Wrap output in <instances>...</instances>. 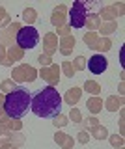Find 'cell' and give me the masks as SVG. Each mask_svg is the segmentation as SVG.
Wrapping results in <instances>:
<instances>
[{
    "mask_svg": "<svg viewBox=\"0 0 125 149\" xmlns=\"http://www.w3.org/2000/svg\"><path fill=\"white\" fill-rule=\"evenodd\" d=\"M30 108L39 118H54L62 110V95L54 86H47L32 97Z\"/></svg>",
    "mask_w": 125,
    "mask_h": 149,
    "instance_id": "6da1fadb",
    "label": "cell"
},
{
    "mask_svg": "<svg viewBox=\"0 0 125 149\" xmlns=\"http://www.w3.org/2000/svg\"><path fill=\"white\" fill-rule=\"evenodd\" d=\"M32 95L24 88H15L13 91L4 95V114L10 119H19L28 112Z\"/></svg>",
    "mask_w": 125,
    "mask_h": 149,
    "instance_id": "7a4b0ae2",
    "label": "cell"
},
{
    "mask_svg": "<svg viewBox=\"0 0 125 149\" xmlns=\"http://www.w3.org/2000/svg\"><path fill=\"white\" fill-rule=\"evenodd\" d=\"M15 41H17V47H19L21 50L34 49V47H38V43H39V34L34 26H21V30L17 32Z\"/></svg>",
    "mask_w": 125,
    "mask_h": 149,
    "instance_id": "3957f363",
    "label": "cell"
},
{
    "mask_svg": "<svg viewBox=\"0 0 125 149\" xmlns=\"http://www.w3.org/2000/svg\"><path fill=\"white\" fill-rule=\"evenodd\" d=\"M69 26L73 28H82L86 26V17H88V6L80 0L73 2L71 9H69Z\"/></svg>",
    "mask_w": 125,
    "mask_h": 149,
    "instance_id": "277c9868",
    "label": "cell"
},
{
    "mask_svg": "<svg viewBox=\"0 0 125 149\" xmlns=\"http://www.w3.org/2000/svg\"><path fill=\"white\" fill-rule=\"evenodd\" d=\"M36 78H38V71L32 65L22 63V65L13 69V77H11L13 82H34Z\"/></svg>",
    "mask_w": 125,
    "mask_h": 149,
    "instance_id": "5b68a950",
    "label": "cell"
},
{
    "mask_svg": "<svg viewBox=\"0 0 125 149\" xmlns=\"http://www.w3.org/2000/svg\"><path fill=\"white\" fill-rule=\"evenodd\" d=\"M106 67H108V60L103 54H94L88 60V69H90L91 74H103L106 71Z\"/></svg>",
    "mask_w": 125,
    "mask_h": 149,
    "instance_id": "8992f818",
    "label": "cell"
},
{
    "mask_svg": "<svg viewBox=\"0 0 125 149\" xmlns=\"http://www.w3.org/2000/svg\"><path fill=\"white\" fill-rule=\"evenodd\" d=\"M38 77H41L43 80H47L49 86H54V84L60 82V67L56 63L49 65V67H41V71L38 73Z\"/></svg>",
    "mask_w": 125,
    "mask_h": 149,
    "instance_id": "52a82bcc",
    "label": "cell"
},
{
    "mask_svg": "<svg viewBox=\"0 0 125 149\" xmlns=\"http://www.w3.org/2000/svg\"><path fill=\"white\" fill-rule=\"evenodd\" d=\"M21 30V24L19 22H11L8 28L0 30V45H10L13 47V37H17V32Z\"/></svg>",
    "mask_w": 125,
    "mask_h": 149,
    "instance_id": "ba28073f",
    "label": "cell"
},
{
    "mask_svg": "<svg viewBox=\"0 0 125 149\" xmlns=\"http://www.w3.org/2000/svg\"><path fill=\"white\" fill-rule=\"evenodd\" d=\"M66 15H67V8L64 4H60L52 9V17H50V22H52L56 28H62L66 24Z\"/></svg>",
    "mask_w": 125,
    "mask_h": 149,
    "instance_id": "9c48e42d",
    "label": "cell"
},
{
    "mask_svg": "<svg viewBox=\"0 0 125 149\" xmlns=\"http://www.w3.org/2000/svg\"><path fill=\"white\" fill-rule=\"evenodd\" d=\"M123 13V4H114V6H108V8H103L99 13V19H103V21H114L116 15H122Z\"/></svg>",
    "mask_w": 125,
    "mask_h": 149,
    "instance_id": "30bf717a",
    "label": "cell"
},
{
    "mask_svg": "<svg viewBox=\"0 0 125 149\" xmlns=\"http://www.w3.org/2000/svg\"><path fill=\"white\" fill-rule=\"evenodd\" d=\"M43 45H45V54H47V56H52V52L58 49V37L54 36V34H45Z\"/></svg>",
    "mask_w": 125,
    "mask_h": 149,
    "instance_id": "8fae6325",
    "label": "cell"
},
{
    "mask_svg": "<svg viewBox=\"0 0 125 149\" xmlns=\"http://www.w3.org/2000/svg\"><path fill=\"white\" fill-rule=\"evenodd\" d=\"M80 95H82V90L80 88H69L67 90V93L64 95V101L67 102V104H77L78 101H80Z\"/></svg>",
    "mask_w": 125,
    "mask_h": 149,
    "instance_id": "7c38bea8",
    "label": "cell"
},
{
    "mask_svg": "<svg viewBox=\"0 0 125 149\" xmlns=\"http://www.w3.org/2000/svg\"><path fill=\"white\" fill-rule=\"evenodd\" d=\"M73 49H75V37H73L71 34L62 37V41H60V52H62L64 56H67Z\"/></svg>",
    "mask_w": 125,
    "mask_h": 149,
    "instance_id": "4fadbf2b",
    "label": "cell"
},
{
    "mask_svg": "<svg viewBox=\"0 0 125 149\" xmlns=\"http://www.w3.org/2000/svg\"><path fill=\"white\" fill-rule=\"evenodd\" d=\"M122 104H123V99L118 97V95H110L108 99L105 101V108L108 112H118L119 108H122Z\"/></svg>",
    "mask_w": 125,
    "mask_h": 149,
    "instance_id": "5bb4252c",
    "label": "cell"
},
{
    "mask_svg": "<svg viewBox=\"0 0 125 149\" xmlns=\"http://www.w3.org/2000/svg\"><path fill=\"white\" fill-rule=\"evenodd\" d=\"M54 142L60 143L64 149H71L73 143H75V140L69 136V134H66V132H56V134H54Z\"/></svg>",
    "mask_w": 125,
    "mask_h": 149,
    "instance_id": "9a60e30c",
    "label": "cell"
},
{
    "mask_svg": "<svg viewBox=\"0 0 125 149\" xmlns=\"http://www.w3.org/2000/svg\"><path fill=\"white\" fill-rule=\"evenodd\" d=\"M22 54H24V50H21L19 47L17 45H13V47H10V49H8V63H13V62H17V60H22Z\"/></svg>",
    "mask_w": 125,
    "mask_h": 149,
    "instance_id": "2e32d148",
    "label": "cell"
},
{
    "mask_svg": "<svg viewBox=\"0 0 125 149\" xmlns=\"http://www.w3.org/2000/svg\"><path fill=\"white\" fill-rule=\"evenodd\" d=\"M86 106H88V110H90L91 114H99V112L103 110V101H101L99 97H91V99H88Z\"/></svg>",
    "mask_w": 125,
    "mask_h": 149,
    "instance_id": "e0dca14e",
    "label": "cell"
},
{
    "mask_svg": "<svg viewBox=\"0 0 125 149\" xmlns=\"http://www.w3.org/2000/svg\"><path fill=\"white\" fill-rule=\"evenodd\" d=\"M90 134L95 140H105L106 136H108V130H106V127H103V125H95V127L90 129Z\"/></svg>",
    "mask_w": 125,
    "mask_h": 149,
    "instance_id": "ac0fdd59",
    "label": "cell"
},
{
    "mask_svg": "<svg viewBox=\"0 0 125 149\" xmlns=\"http://www.w3.org/2000/svg\"><path fill=\"white\" fill-rule=\"evenodd\" d=\"M22 19L26 21V26H32L36 21H38V13H36L34 8H26L24 11H22Z\"/></svg>",
    "mask_w": 125,
    "mask_h": 149,
    "instance_id": "d6986e66",
    "label": "cell"
},
{
    "mask_svg": "<svg viewBox=\"0 0 125 149\" xmlns=\"http://www.w3.org/2000/svg\"><path fill=\"white\" fill-rule=\"evenodd\" d=\"M84 90L88 93H91L94 97H97L101 93V86H99V82H95V80H86L84 82Z\"/></svg>",
    "mask_w": 125,
    "mask_h": 149,
    "instance_id": "ffe728a7",
    "label": "cell"
},
{
    "mask_svg": "<svg viewBox=\"0 0 125 149\" xmlns=\"http://www.w3.org/2000/svg\"><path fill=\"white\" fill-rule=\"evenodd\" d=\"M86 22H88V30L90 32H97L101 26V19L99 15H88L86 17Z\"/></svg>",
    "mask_w": 125,
    "mask_h": 149,
    "instance_id": "44dd1931",
    "label": "cell"
},
{
    "mask_svg": "<svg viewBox=\"0 0 125 149\" xmlns=\"http://www.w3.org/2000/svg\"><path fill=\"white\" fill-rule=\"evenodd\" d=\"M84 43L90 47V49H94L95 50V47H97V41H99V36H97V32H88V34H84Z\"/></svg>",
    "mask_w": 125,
    "mask_h": 149,
    "instance_id": "7402d4cb",
    "label": "cell"
},
{
    "mask_svg": "<svg viewBox=\"0 0 125 149\" xmlns=\"http://www.w3.org/2000/svg\"><path fill=\"white\" fill-rule=\"evenodd\" d=\"M110 49H112V41H110L108 37H99L95 50H99V52L103 54V52H106V50H110Z\"/></svg>",
    "mask_w": 125,
    "mask_h": 149,
    "instance_id": "603a6c76",
    "label": "cell"
},
{
    "mask_svg": "<svg viewBox=\"0 0 125 149\" xmlns=\"http://www.w3.org/2000/svg\"><path fill=\"white\" fill-rule=\"evenodd\" d=\"M116 30H118L116 21H110V22H106V24L99 26V34H103V36H108V34H112V32H116Z\"/></svg>",
    "mask_w": 125,
    "mask_h": 149,
    "instance_id": "cb8c5ba5",
    "label": "cell"
},
{
    "mask_svg": "<svg viewBox=\"0 0 125 149\" xmlns=\"http://www.w3.org/2000/svg\"><path fill=\"white\" fill-rule=\"evenodd\" d=\"M52 123H54V127H66V125L69 123V118H67V116H64L62 112H60L58 116H54Z\"/></svg>",
    "mask_w": 125,
    "mask_h": 149,
    "instance_id": "d4e9b609",
    "label": "cell"
},
{
    "mask_svg": "<svg viewBox=\"0 0 125 149\" xmlns=\"http://www.w3.org/2000/svg\"><path fill=\"white\" fill-rule=\"evenodd\" d=\"M2 129H6V130H11V129H15V130H21V129H22V123H21L19 119H13V121H10V119H8L6 123L2 125Z\"/></svg>",
    "mask_w": 125,
    "mask_h": 149,
    "instance_id": "484cf974",
    "label": "cell"
},
{
    "mask_svg": "<svg viewBox=\"0 0 125 149\" xmlns=\"http://www.w3.org/2000/svg\"><path fill=\"white\" fill-rule=\"evenodd\" d=\"M15 82L13 80H2V84H0V90H2V93L6 95V93H10V91H13L15 90Z\"/></svg>",
    "mask_w": 125,
    "mask_h": 149,
    "instance_id": "4316f807",
    "label": "cell"
},
{
    "mask_svg": "<svg viewBox=\"0 0 125 149\" xmlns=\"http://www.w3.org/2000/svg\"><path fill=\"white\" fill-rule=\"evenodd\" d=\"M67 118H69V119H73V123H80V121H82V114H80V110H78V108L71 106V112H69Z\"/></svg>",
    "mask_w": 125,
    "mask_h": 149,
    "instance_id": "83f0119b",
    "label": "cell"
},
{
    "mask_svg": "<svg viewBox=\"0 0 125 149\" xmlns=\"http://www.w3.org/2000/svg\"><path fill=\"white\" fill-rule=\"evenodd\" d=\"M62 71L66 73V77H69V78H73V77H75V67H73V63H71V62H64V65H62Z\"/></svg>",
    "mask_w": 125,
    "mask_h": 149,
    "instance_id": "f1b7e54d",
    "label": "cell"
},
{
    "mask_svg": "<svg viewBox=\"0 0 125 149\" xmlns=\"http://www.w3.org/2000/svg\"><path fill=\"white\" fill-rule=\"evenodd\" d=\"M73 67H75V71H82V69L86 67V58H84V56H77Z\"/></svg>",
    "mask_w": 125,
    "mask_h": 149,
    "instance_id": "f546056e",
    "label": "cell"
},
{
    "mask_svg": "<svg viewBox=\"0 0 125 149\" xmlns=\"http://www.w3.org/2000/svg\"><path fill=\"white\" fill-rule=\"evenodd\" d=\"M110 143H112L114 147H123V136H122V134H114V136H110Z\"/></svg>",
    "mask_w": 125,
    "mask_h": 149,
    "instance_id": "4dcf8cb0",
    "label": "cell"
},
{
    "mask_svg": "<svg viewBox=\"0 0 125 149\" xmlns=\"http://www.w3.org/2000/svg\"><path fill=\"white\" fill-rule=\"evenodd\" d=\"M6 24H10V15L6 13V9L4 8H0V26H6Z\"/></svg>",
    "mask_w": 125,
    "mask_h": 149,
    "instance_id": "1f68e13d",
    "label": "cell"
},
{
    "mask_svg": "<svg viewBox=\"0 0 125 149\" xmlns=\"http://www.w3.org/2000/svg\"><path fill=\"white\" fill-rule=\"evenodd\" d=\"M38 62L43 65V67H49V65H52V60H50V56H47V54H39V56H38Z\"/></svg>",
    "mask_w": 125,
    "mask_h": 149,
    "instance_id": "d6a6232c",
    "label": "cell"
},
{
    "mask_svg": "<svg viewBox=\"0 0 125 149\" xmlns=\"http://www.w3.org/2000/svg\"><path fill=\"white\" fill-rule=\"evenodd\" d=\"M77 140L80 143H88V140H90V134H88V130H80L78 132V136H77Z\"/></svg>",
    "mask_w": 125,
    "mask_h": 149,
    "instance_id": "836d02e7",
    "label": "cell"
},
{
    "mask_svg": "<svg viewBox=\"0 0 125 149\" xmlns=\"http://www.w3.org/2000/svg\"><path fill=\"white\" fill-rule=\"evenodd\" d=\"M22 142H24V136H22V134H19V132L13 134L11 132V146H13V143H19V146H21Z\"/></svg>",
    "mask_w": 125,
    "mask_h": 149,
    "instance_id": "e575fe53",
    "label": "cell"
},
{
    "mask_svg": "<svg viewBox=\"0 0 125 149\" xmlns=\"http://www.w3.org/2000/svg\"><path fill=\"white\" fill-rule=\"evenodd\" d=\"M0 63L2 65H10L8 63V58H6V49H4L2 45H0Z\"/></svg>",
    "mask_w": 125,
    "mask_h": 149,
    "instance_id": "d590c367",
    "label": "cell"
},
{
    "mask_svg": "<svg viewBox=\"0 0 125 149\" xmlns=\"http://www.w3.org/2000/svg\"><path fill=\"white\" fill-rule=\"evenodd\" d=\"M69 30H71V26H69V24H64L62 28H58V36L66 37V36H69Z\"/></svg>",
    "mask_w": 125,
    "mask_h": 149,
    "instance_id": "8d00e7d4",
    "label": "cell"
},
{
    "mask_svg": "<svg viewBox=\"0 0 125 149\" xmlns=\"http://www.w3.org/2000/svg\"><path fill=\"white\" fill-rule=\"evenodd\" d=\"M84 125H86V127H95V125H99V119H97V118H88V119H84Z\"/></svg>",
    "mask_w": 125,
    "mask_h": 149,
    "instance_id": "74e56055",
    "label": "cell"
},
{
    "mask_svg": "<svg viewBox=\"0 0 125 149\" xmlns=\"http://www.w3.org/2000/svg\"><path fill=\"white\" fill-rule=\"evenodd\" d=\"M4 93H0V118H4Z\"/></svg>",
    "mask_w": 125,
    "mask_h": 149,
    "instance_id": "f35d334b",
    "label": "cell"
},
{
    "mask_svg": "<svg viewBox=\"0 0 125 149\" xmlns=\"http://www.w3.org/2000/svg\"><path fill=\"white\" fill-rule=\"evenodd\" d=\"M116 149H123V147H116Z\"/></svg>",
    "mask_w": 125,
    "mask_h": 149,
    "instance_id": "ab89813d",
    "label": "cell"
}]
</instances>
